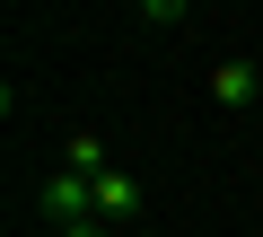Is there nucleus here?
<instances>
[{
	"label": "nucleus",
	"instance_id": "f257e3e1",
	"mask_svg": "<svg viewBox=\"0 0 263 237\" xmlns=\"http://www.w3.org/2000/svg\"><path fill=\"white\" fill-rule=\"evenodd\" d=\"M88 211H97V220H105V228H123V220H132V211H141V185H132V176H123V167H105V176H97V185H88Z\"/></svg>",
	"mask_w": 263,
	"mask_h": 237
},
{
	"label": "nucleus",
	"instance_id": "f03ea898",
	"mask_svg": "<svg viewBox=\"0 0 263 237\" xmlns=\"http://www.w3.org/2000/svg\"><path fill=\"white\" fill-rule=\"evenodd\" d=\"M211 97H219L228 114H237V105H254V97H263V62H246V53H228V62L211 70Z\"/></svg>",
	"mask_w": 263,
	"mask_h": 237
},
{
	"label": "nucleus",
	"instance_id": "7ed1b4c3",
	"mask_svg": "<svg viewBox=\"0 0 263 237\" xmlns=\"http://www.w3.org/2000/svg\"><path fill=\"white\" fill-rule=\"evenodd\" d=\"M62 167H70V176H105V141H97V132H70V141H62Z\"/></svg>",
	"mask_w": 263,
	"mask_h": 237
},
{
	"label": "nucleus",
	"instance_id": "20e7f679",
	"mask_svg": "<svg viewBox=\"0 0 263 237\" xmlns=\"http://www.w3.org/2000/svg\"><path fill=\"white\" fill-rule=\"evenodd\" d=\"M53 237H114L105 220H70V228H53Z\"/></svg>",
	"mask_w": 263,
	"mask_h": 237
}]
</instances>
